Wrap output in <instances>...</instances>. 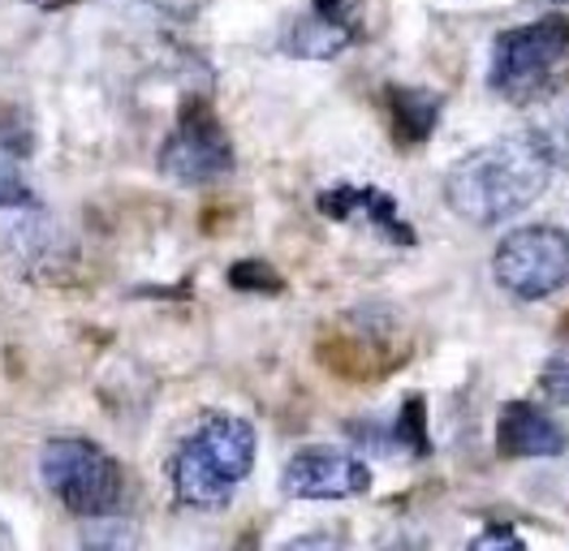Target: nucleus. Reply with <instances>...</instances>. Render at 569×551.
Wrapping results in <instances>:
<instances>
[{
	"label": "nucleus",
	"instance_id": "nucleus-1",
	"mask_svg": "<svg viewBox=\"0 0 569 551\" xmlns=\"http://www.w3.org/2000/svg\"><path fill=\"white\" fill-rule=\"evenodd\" d=\"M548 181H552V156L531 134L497 138L449 169L445 203L466 224L492 229V224L522 216L548 190Z\"/></svg>",
	"mask_w": 569,
	"mask_h": 551
},
{
	"label": "nucleus",
	"instance_id": "nucleus-2",
	"mask_svg": "<svg viewBox=\"0 0 569 551\" xmlns=\"http://www.w3.org/2000/svg\"><path fill=\"white\" fill-rule=\"evenodd\" d=\"M250 470H254V427L233 413L203 418L169 461L178 504L203 513L224 509L233 491L250 479Z\"/></svg>",
	"mask_w": 569,
	"mask_h": 551
},
{
	"label": "nucleus",
	"instance_id": "nucleus-3",
	"mask_svg": "<svg viewBox=\"0 0 569 551\" xmlns=\"http://www.w3.org/2000/svg\"><path fill=\"white\" fill-rule=\"evenodd\" d=\"M39 474H43V487L82 521L117 517L126 500V470L117 465V457H108L91 440H73V435L48 440L39 452Z\"/></svg>",
	"mask_w": 569,
	"mask_h": 551
},
{
	"label": "nucleus",
	"instance_id": "nucleus-4",
	"mask_svg": "<svg viewBox=\"0 0 569 551\" xmlns=\"http://www.w3.org/2000/svg\"><path fill=\"white\" fill-rule=\"evenodd\" d=\"M492 276L509 298L543 302L569 284V238L557 224L513 229L492 254Z\"/></svg>",
	"mask_w": 569,
	"mask_h": 551
},
{
	"label": "nucleus",
	"instance_id": "nucleus-5",
	"mask_svg": "<svg viewBox=\"0 0 569 551\" xmlns=\"http://www.w3.org/2000/svg\"><path fill=\"white\" fill-rule=\"evenodd\" d=\"M566 57H569V18L548 13V18H535L527 27H513V31L497 34L488 82H492V91H500V96L522 100V96L539 91L543 78L561 66Z\"/></svg>",
	"mask_w": 569,
	"mask_h": 551
},
{
	"label": "nucleus",
	"instance_id": "nucleus-6",
	"mask_svg": "<svg viewBox=\"0 0 569 551\" xmlns=\"http://www.w3.org/2000/svg\"><path fill=\"white\" fill-rule=\"evenodd\" d=\"M160 172L178 186H212L233 172V138L224 134L208 100L181 103L178 126L160 147Z\"/></svg>",
	"mask_w": 569,
	"mask_h": 551
},
{
	"label": "nucleus",
	"instance_id": "nucleus-7",
	"mask_svg": "<svg viewBox=\"0 0 569 551\" xmlns=\"http://www.w3.org/2000/svg\"><path fill=\"white\" fill-rule=\"evenodd\" d=\"M281 491L293 500H350V495L371 491V465L346 448H298L284 461Z\"/></svg>",
	"mask_w": 569,
	"mask_h": 551
},
{
	"label": "nucleus",
	"instance_id": "nucleus-8",
	"mask_svg": "<svg viewBox=\"0 0 569 551\" xmlns=\"http://www.w3.org/2000/svg\"><path fill=\"white\" fill-rule=\"evenodd\" d=\"M500 457H561L569 448L566 427L531 401H509L497 418Z\"/></svg>",
	"mask_w": 569,
	"mask_h": 551
},
{
	"label": "nucleus",
	"instance_id": "nucleus-9",
	"mask_svg": "<svg viewBox=\"0 0 569 551\" xmlns=\"http://www.w3.org/2000/svg\"><path fill=\"white\" fill-rule=\"evenodd\" d=\"M320 211L328 220H367L371 229H380L397 246H415V229L397 216L392 194L376 190V186H337V190H323Z\"/></svg>",
	"mask_w": 569,
	"mask_h": 551
},
{
	"label": "nucleus",
	"instance_id": "nucleus-10",
	"mask_svg": "<svg viewBox=\"0 0 569 551\" xmlns=\"http://www.w3.org/2000/svg\"><path fill=\"white\" fill-rule=\"evenodd\" d=\"M445 96L427 91V87H389V117L397 142H427L431 130L440 126Z\"/></svg>",
	"mask_w": 569,
	"mask_h": 551
},
{
	"label": "nucleus",
	"instance_id": "nucleus-11",
	"mask_svg": "<svg viewBox=\"0 0 569 551\" xmlns=\"http://www.w3.org/2000/svg\"><path fill=\"white\" fill-rule=\"evenodd\" d=\"M355 43V27L350 22H332L320 13H307L298 18L289 34H284V52L289 57H307V61H328L337 52H346Z\"/></svg>",
	"mask_w": 569,
	"mask_h": 551
},
{
	"label": "nucleus",
	"instance_id": "nucleus-12",
	"mask_svg": "<svg viewBox=\"0 0 569 551\" xmlns=\"http://www.w3.org/2000/svg\"><path fill=\"white\" fill-rule=\"evenodd\" d=\"M82 551H139V525L126 517H91L82 521Z\"/></svg>",
	"mask_w": 569,
	"mask_h": 551
},
{
	"label": "nucleus",
	"instance_id": "nucleus-13",
	"mask_svg": "<svg viewBox=\"0 0 569 551\" xmlns=\"http://www.w3.org/2000/svg\"><path fill=\"white\" fill-rule=\"evenodd\" d=\"M229 284L233 289H242V293H281L284 280L268 263H259V259H242V263H233L229 268Z\"/></svg>",
	"mask_w": 569,
	"mask_h": 551
},
{
	"label": "nucleus",
	"instance_id": "nucleus-14",
	"mask_svg": "<svg viewBox=\"0 0 569 551\" xmlns=\"http://www.w3.org/2000/svg\"><path fill=\"white\" fill-rule=\"evenodd\" d=\"M397 440L406 448H415L419 457L431 452V440H427V410H423V397H410L401 405V418H397Z\"/></svg>",
	"mask_w": 569,
	"mask_h": 551
},
{
	"label": "nucleus",
	"instance_id": "nucleus-15",
	"mask_svg": "<svg viewBox=\"0 0 569 551\" xmlns=\"http://www.w3.org/2000/svg\"><path fill=\"white\" fill-rule=\"evenodd\" d=\"M539 388H543V397H548V401L569 405V344L566 349H557V353L543 362V371H539Z\"/></svg>",
	"mask_w": 569,
	"mask_h": 551
},
{
	"label": "nucleus",
	"instance_id": "nucleus-16",
	"mask_svg": "<svg viewBox=\"0 0 569 551\" xmlns=\"http://www.w3.org/2000/svg\"><path fill=\"white\" fill-rule=\"evenodd\" d=\"M31 147H36V138H31V126H22V112H4L0 117V151L9 160H18V156H31Z\"/></svg>",
	"mask_w": 569,
	"mask_h": 551
},
{
	"label": "nucleus",
	"instance_id": "nucleus-17",
	"mask_svg": "<svg viewBox=\"0 0 569 551\" xmlns=\"http://www.w3.org/2000/svg\"><path fill=\"white\" fill-rule=\"evenodd\" d=\"M470 551H531V548H527V539L513 525H488L483 534L470 539Z\"/></svg>",
	"mask_w": 569,
	"mask_h": 551
},
{
	"label": "nucleus",
	"instance_id": "nucleus-18",
	"mask_svg": "<svg viewBox=\"0 0 569 551\" xmlns=\"http://www.w3.org/2000/svg\"><path fill=\"white\" fill-rule=\"evenodd\" d=\"M31 203V186L18 177L13 160L0 151V207H27Z\"/></svg>",
	"mask_w": 569,
	"mask_h": 551
},
{
	"label": "nucleus",
	"instance_id": "nucleus-19",
	"mask_svg": "<svg viewBox=\"0 0 569 551\" xmlns=\"http://www.w3.org/2000/svg\"><path fill=\"white\" fill-rule=\"evenodd\" d=\"M277 551H346V548H341V539H337L332 530H311V534L289 539V543L277 548Z\"/></svg>",
	"mask_w": 569,
	"mask_h": 551
},
{
	"label": "nucleus",
	"instance_id": "nucleus-20",
	"mask_svg": "<svg viewBox=\"0 0 569 551\" xmlns=\"http://www.w3.org/2000/svg\"><path fill=\"white\" fill-rule=\"evenodd\" d=\"M316 13L332 18V22H350V0H316ZM355 27V22H350Z\"/></svg>",
	"mask_w": 569,
	"mask_h": 551
},
{
	"label": "nucleus",
	"instance_id": "nucleus-21",
	"mask_svg": "<svg viewBox=\"0 0 569 551\" xmlns=\"http://www.w3.org/2000/svg\"><path fill=\"white\" fill-rule=\"evenodd\" d=\"M36 9H66V4H73V0H31Z\"/></svg>",
	"mask_w": 569,
	"mask_h": 551
},
{
	"label": "nucleus",
	"instance_id": "nucleus-22",
	"mask_svg": "<svg viewBox=\"0 0 569 551\" xmlns=\"http://www.w3.org/2000/svg\"><path fill=\"white\" fill-rule=\"evenodd\" d=\"M552 4H569V0H552Z\"/></svg>",
	"mask_w": 569,
	"mask_h": 551
},
{
	"label": "nucleus",
	"instance_id": "nucleus-23",
	"mask_svg": "<svg viewBox=\"0 0 569 551\" xmlns=\"http://www.w3.org/2000/svg\"><path fill=\"white\" fill-rule=\"evenodd\" d=\"M0 543H4V530H0Z\"/></svg>",
	"mask_w": 569,
	"mask_h": 551
}]
</instances>
